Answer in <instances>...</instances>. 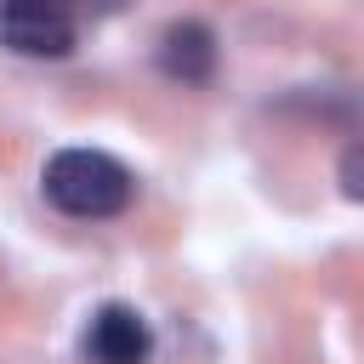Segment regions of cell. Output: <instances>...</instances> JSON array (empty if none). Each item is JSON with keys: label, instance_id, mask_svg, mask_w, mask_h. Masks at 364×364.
<instances>
[{"label": "cell", "instance_id": "3", "mask_svg": "<svg viewBox=\"0 0 364 364\" xmlns=\"http://www.w3.org/2000/svg\"><path fill=\"white\" fill-rule=\"evenodd\" d=\"M154 63H159V74H171L182 85H205L216 74V34L205 23H193V17H182V23H171L159 34Z\"/></svg>", "mask_w": 364, "mask_h": 364}, {"label": "cell", "instance_id": "1", "mask_svg": "<svg viewBox=\"0 0 364 364\" xmlns=\"http://www.w3.org/2000/svg\"><path fill=\"white\" fill-rule=\"evenodd\" d=\"M40 188L63 216H91V222L119 216L136 199V176L102 148H57L40 171Z\"/></svg>", "mask_w": 364, "mask_h": 364}, {"label": "cell", "instance_id": "4", "mask_svg": "<svg viewBox=\"0 0 364 364\" xmlns=\"http://www.w3.org/2000/svg\"><path fill=\"white\" fill-rule=\"evenodd\" d=\"M341 193H347V199H358V193H364V182H358V142H353V148H347V159H341Z\"/></svg>", "mask_w": 364, "mask_h": 364}, {"label": "cell", "instance_id": "2", "mask_svg": "<svg viewBox=\"0 0 364 364\" xmlns=\"http://www.w3.org/2000/svg\"><path fill=\"white\" fill-rule=\"evenodd\" d=\"M80 353H85V364H148L154 330H148V318H142L131 301H102V307L85 318Z\"/></svg>", "mask_w": 364, "mask_h": 364}]
</instances>
